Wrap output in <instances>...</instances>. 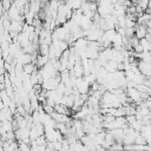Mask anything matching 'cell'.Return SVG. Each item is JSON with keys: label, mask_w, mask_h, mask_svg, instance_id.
<instances>
[{"label": "cell", "mask_w": 151, "mask_h": 151, "mask_svg": "<svg viewBox=\"0 0 151 151\" xmlns=\"http://www.w3.org/2000/svg\"><path fill=\"white\" fill-rule=\"evenodd\" d=\"M139 45L143 47L144 51H146V52H151V42H149L145 38L139 40Z\"/></svg>", "instance_id": "6"}, {"label": "cell", "mask_w": 151, "mask_h": 151, "mask_svg": "<svg viewBox=\"0 0 151 151\" xmlns=\"http://www.w3.org/2000/svg\"><path fill=\"white\" fill-rule=\"evenodd\" d=\"M46 105H48V106H52V107H54V106H55V101H54L53 99L46 98Z\"/></svg>", "instance_id": "15"}, {"label": "cell", "mask_w": 151, "mask_h": 151, "mask_svg": "<svg viewBox=\"0 0 151 151\" xmlns=\"http://www.w3.org/2000/svg\"><path fill=\"white\" fill-rule=\"evenodd\" d=\"M134 144V137L131 134H125L123 138V145H133Z\"/></svg>", "instance_id": "7"}, {"label": "cell", "mask_w": 151, "mask_h": 151, "mask_svg": "<svg viewBox=\"0 0 151 151\" xmlns=\"http://www.w3.org/2000/svg\"><path fill=\"white\" fill-rule=\"evenodd\" d=\"M48 51H50L48 45H46V44H40L39 45V48H38L39 55H48Z\"/></svg>", "instance_id": "5"}, {"label": "cell", "mask_w": 151, "mask_h": 151, "mask_svg": "<svg viewBox=\"0 0 151 151\" xmlns=\"http://www.w3.org/2000/svg\"><path fill=\"white\" fill-rule=\"evenodd\" d=\"M41 109H42V111L46 113V114H51V113H53L54 112V107H52V106H48V105H41Z\"/></svg>", "instance_id": "12"}, {"label": "cell", "mask_w": 151, "mask_h": 151, "mask_svg": "<svg viewBox=\"0 0 151 151\" xmlns=\"http://www.w3.org/2000/svg\"><path fill=\"white\" fill-rule=\"evenodd\" d=\"M73 127L76 131L78 130H83L84 129V125H83V120H79V119H73Z\"/></svg>", "instance_id": "8"}, {"label": "cell", "mask_w": 151, "mask_h": 151, "mask_svg": "<svg viewBox=\"0 0 151 151\" xmlns=\"http://www.w3.org/2000/svg\"><path fill=\"white\" fill-rule=\"evenodd\" d=\"M50 116H51V118H52L55 123H61V124H66L70 119H72V118H71V117H68V116L59 114V113H57V112H53V113H51Z\"/></svg>", "instance_id": "2"}, {"label": "cell", "mask_w": 151, "mask_h": 151, "mask_svg": "<svg viewBox=\"0 0 151 151\" xmlns=\"http://www.w3.org/2000/svg\"><path fill=\"white\" fill-rule=\"evenodd\" d=\"M134 144L137 145H146V139L140 136V133L134 138Z\"/></svg>", "instance_id": "9"}, {"label": "cell", "mask_w": 151, "mask_h": 151, "mask_svg": "<svg viewBox=\"0 0 151 151\" xmlns=\"http://www.w3.org/2000/svg\"><path fill=\"white\" fill-rule=\"evenodd\" d=\"M137 5L142 8V11L143 12H145L146 9H147V6H149V1H146V0H140V1H137Z\"/></svg>", "instance_id": "11"}, {"label": "cell", "mask_w": 151, "mask_h": 151, "mask_svg": "<svg viewBox=\"0 0 151 151\" xmlns=\"http://www.w3.org/2000/svg\"><path fill=\"white\" fill-rule=\"evenodd\" d=\"M147 34V27L144 26V25H137L134 26V37L140 40V39H144L145 35Z\"/></svg>", "instance_id": "1"}, {"label": "cell", "mask_w": 151, "mask_h": 151, "mask_svg": "<svg viewBox=\"0 0 151 151\" xmlns=\"http://www.w3.org/2000/svg\"><path fill=\"white\" fill-rule=\"evenodd\" d=\"M54 112H57V113H59V114H64V116H71V111H70V109H67L66 106H64V105H61V104H55V106H54Z\"/></svg>", "instance_id": "3"}, {"label": "cell", "mask_w": 151, "mask_h": 151, "mask_svg": "<svg viewBox=\"0 0 151 151\" xmlns=\"http://www.w3.org/2000/svg\"><path fill=\"white\" fill-rule=\"evenodd\" d=\"M1 123H2V127H4V130H5L6 132L13 131V129H12V122H9V120H5V122H1Z\"/></svg>", "instance_id": "10"}, {"label": "cell", "mask_w": 151, "mask_h": 151, "mask_svg": "<svg viewBox=\"0 0 151 151\" xmlns=\"http://www.w3.org/2000/svg\"><path fill=\"white\" fill-rule=\"evenodd\" d=\"M2 2V8H4V12L6 13L9 8H11V6H12V2L11 1H1Z\"/></svg>", "instance_id": "14"}, {"label": "cell", "mask_w": 151, "mask_h": 151, "mask_svg": "<svg viewBox=\"0 0 151 151\" xmlns=\"http://www.w3.org/2000/svg\"><path fill=\"white\" fill-rule=\"evenodd\" d=\"M123 147H124L123 143H117V142H116V143L111 146V150H114V151H122V150H124Z\"/></svg>", "instance_id": "13"}, {"label": "cell", "mask_w": 151, "mask_h": 151, "mask_svg": "<svg viewBox=\"0 0 151 151\" xmlns=\"http://www.w3.org/2000/svg\"><path fill=\"white\" fill-rule=\"evenodd\" d=\"M22 70H24V73L25 74H28V76H31L34 71H37V67H35V65L34 64H27V65H24L22 66Z\"/></svg>", "instance_id": "4"}]
</instances>
